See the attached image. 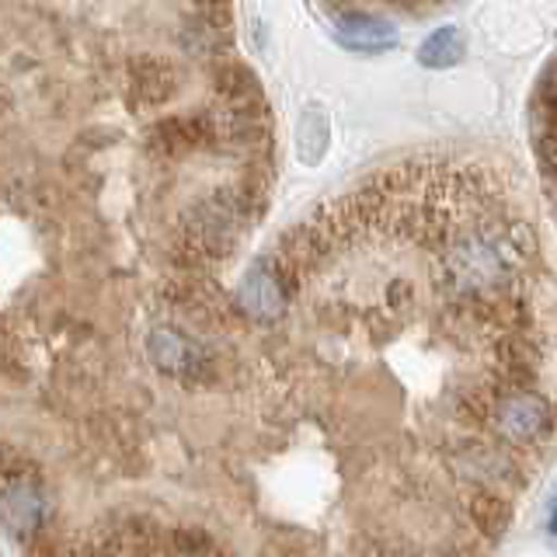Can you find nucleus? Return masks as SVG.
<instances>
[{"instance_id":"obj_1","label":"nucleus","mask_w":557,"mask_h":557,"mask_svg":"<svg viewBox=\"0 0 557 557\" xmlns=\"http://www.w3.org/2000/svg\"><path fill=\"white\" fill-rule=\"evenodd\" d=\"M536 248L533 226L519 216H481L446 226L432 248V278L453 310H492L516 300L512 289Z\"/></svg>"},{"instance_id":"obj_2","label":"nucleus","mask_w":557,"mask_h":557,"mask_svg":"<svg viewBox=\"0 0 557 557\" xmlns=\"http://www.w3.org/2000/svg\"><path fill=\"white\" fill-rule=\"evenodd\" d=\"M258 213H261V199H258V191L248 185L209 191L206 199H199L196 206H191L188 220L182 223L191 258L226 255L244 237V231H251Z\"/></svg>"},{"instance_id":"obj_3","label":"nucleus","mask_w":557,"mask_h":557,"mask_svg":"<svg viewBox=\"0 0 557 557\" xmlns=\"http://www.w3.org/2000/svg\"><path fill=\"white\" fill-rule=\"evenodd\" d=\"M487 429L498 435L502 446L536 449L554 432V405L533 387H505L487 411Z\"/></svg>"},{"instance_id":"obj_4","label":"nucleus","mask_w":557,"mask_h":557,"mask_svg":"<svg viewBox=\"0 0 557 557\" xmlns=\"http://www.w3.org/2000/svg\"><path fill=\"white\" fill-rule=\"evenodd\" d=\"M449 470L470 495H502V487L522 484V470L502 443H457L449 449Z\"/></svg>"},{"instance_id":"obj_5","label":"nucleus","mask_w":557,"mask_h":557,"mask_svg":"<svg viewBox=\"0 0 557 557\" xmlns=\"http://www.w3.org/2000/svg\"><path fill=\"white\" fill-rule=\"evenodd\" d=\"M52 516V502L42 478L35 470L11 467L4 474V522L8 533L22 544H32L35 536H42Z\"/></svg>"},{"instance_id":"obj_6","label":"nucleus","mask_w":557,"mask_h":557,"mask_svg":"<svg viewBox=\"0 0 557 557\" xmlns=\"http://www.w3.org/2000/svg\"><path fill=\"white\" fill-rule=\"evenodd\" d=\"M293 300V286L278 265V258H258L251 261V269L244 272L237 286V307L248 321L255 324H275L286 313Z\"/></svg>"},{"instance_id":"obj_7","label":"nucleus","mask_w":557,"mask_h":557,"mask_svg":"<svg viewBox=\"0 0 557 557\" xmlns=\"http://www.w3.org/2000/svg\"><path fill=\"white\" fill-rule=\"evenodd\" d=\"M147 356L153 359V366L161 373L185 380V383H202L213 376V352L196 342L182 335L174 327H153L147 335Z\"/></svg>"},{"instance_id":"obj_8","label":"nucleus","mask_w":557,"mask_h":557,"mask_svg":"<svg viewBox=\"0 0 557 557\" xmlns=\"http://www.w3.org/2000/svg\"><path fill=\"white\" fill-rule=\"evenodd\" d=\"M327 22L338 46L352 52H387L400 42V32L391 17H380L366 8H327Z\"/></svg>"},{"instance_id":"obj_9","label":"nucleus","mask_w":557,"mask_h":557,"mask_svg":"<svg viewBox=\"0 0 557 557\" xmlns=\"http://www.w3.org/2000/svg\"><path fill=\"white\" fill-rule=\"evenodd\" d=\"M463 52H467V35L457 25H443L418 46L414 57L429 70H446V66H457L463 60Z\"/></svg>"},{"instance_id":"obj_10","label":"nucleus","mask_w":557,"mask_h":557,"mask_svg":"<svg viewBox=\"0 0 557 557\" xmlns=\"http://www.w3.org/2000/svg\"><path fill=\"white\" fill-rule=\"evenodd\" d=\"M327 136H331V126H327V119L321 112V104H310V109L304 112V119H300V136H296V150H300V157L307 164H318L324 157Z\"/></svg>"},{"instance_id":"obj_11","label":"nucleus","mask_w":557,"mask_h":557,"mask_svg":"<svg viewBox=\"0 0 557 557\" xmlns=\"http://www.w3.org/2000/svg\"><path fill=\"white\" fill-rule=\"evenodd\" d=\"M171 540H174V547L168 554H157V557H223L213 547V540L199 530H174Z\"/></svg>"},{"instance_id":"obj_12","label":"nucleus","mask_w":557,"mask_h":557,"mask_svg":"<svg viewBox=\"0 0 557 557\" xmlns=\"http://www.w3.org/2000/svg\"><path fill=\"white\" fill-rule=\"evenodd\" d=\"M544 104H547V119H550L547 139H557V66L550 70V77L544 84Z\"/></svg>"},{"instance_id":"obj_13","label":"nucleus","mask_w":557,"mask_h":557,"mask_svg":"<svg viewBox=\"0 0 557 557\" xmlns=\"http://www.w3.org/2000/svg\"><path fill=\"white\" fill-rule=\"evenodd\" d=\"M370 557H425V554H418V550H411V547H383V550H376V554H370Z\"/></svg>"},{"instance_id":"obj_14","label":"nucleus","mask_w":557,"mask_h":557,"mask_svg":"<svg viewBox=\"0 0 557 557\" xmlns=\"http://www.w3.org/2000/svg\"><path fill=\"white\" fill-rule=\"evenodd\" d=\"M547 161H550V168L557 171V139H547Z\"/></svg>"},{"instance_id":"obj_15","label":"nucleus","mask_w":557,"mask_h":557,"mask_svg":"<svg viewBox=\"0 0 557 557\" xmlns=\"http://www.w3.org/2000/svg\"><path fill=\"white\" fill-rule=\"evenodd\" d=\"M550 533L557 536V502H554V509H550Z\"/></svg>"}]
</instances>
